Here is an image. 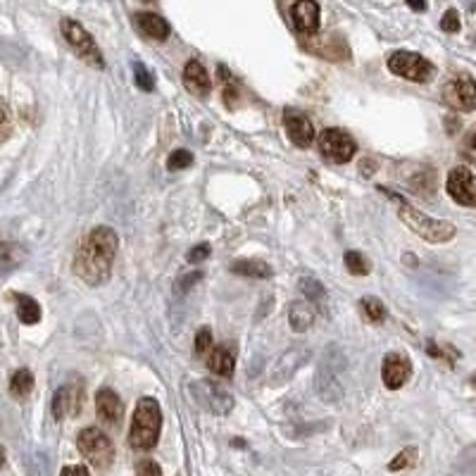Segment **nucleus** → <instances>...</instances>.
<instances>
[{
    "label": "nucleus",
    "instance_id": "25",
    "mask_svg": "<svg viewBox=\"0 0 476 476\" xmlns=\"http://www.w3.org/2000/svg\"><path fill=\"white\" fill-rule=\"evenodd\" d=\"M343 262H345V269H348L353 277H367L369 274V260H367L362 252H357V250H348L343 255Z\"/></svg>",
    "mask_w": 476,
    "mask_h": 476
},
{
    "label": "nucleus",
    "instance_id": "30",
    "mask_svg": "<svg viewBox=\"0 0 476 476\" xmlns=\"http://www.w3.org/2000/svg\"><path fill=\"white\" fill-rule=\"evenodd\" d=\"M133 79H136V86L141 91H153L155 89V79H153V74L146 69V67L141 65V62H133Z\"/></svg>",
    "mask_w": 476,
    "mask_h": 476
},
{
    "label": "nucleus",
    "instance_id": "7",
    "mask_svg": "<svg viewBox=\"0 0 476 476\" xmlns=\"http://www.w3.org/2000/svg\"><path fill=\"white\" fill-rule=\"evenodd\" d=\"M188 391L193 393V400L198 402L200 407H205L208 412H212V415L224 417V415H229L231 407H234V396H231L224 386L215 384V381H210V379L195 381V384L188 386Z\"/></svg>",
    "mask_w": 476,
    "mask_h": 476
},
{
    "label": "nucleus",
    "instance_id": "11",
    "mask_svg": "<svg viewBox=\"0 0 476 476\" xmlns=\"http://www.w3.org/2000/svg\"><path fill=\"white\" fill-rule=\"evenodd\" d=\"M312 350L307 348L305 343H298V345H291L288 350H283L281 355L274 360L272 369H269V384L279 386V384H286L293 374L310 360Z\"/></svg>",
    "mask_w": 476,
    "mask_h": 476
},
{
    "label": "nucleus",
    "instance_id": "33",
    "mask_svg": "<svg viewBox=\"0 0 476 476\" xmlns=\"http://www.w3.org/2000/svg\"><path fill=\"white\" fill-rule=\"evenodd\" d=\"M459 27H462V22H459L457 10L450 8L448 12L443 14V19H441V29H443V31H448V34H457Z\"/></svg>",
    "mask_w": 476,
    "mask_h": 476
},
{
    "label": "nucleus",
    "instance_id": "20",
    "mask_svg": "<svg viewBox=\"0 0 476 476\" xmlns=\"http://www.w3.org/2000/svg\"><path fill=\"white\" fill-rule=\"evenodd\" d=\"M288 322H291V329L296 331V334L307 331L314 322L312 303H305V300H296V303H291V310H288Z\"/></svg>",
    "mask_w": 476,
    "mask_h": 476
},
{
    "label": "nucleus",
    "instance_id": "32",
    "mask_svg": "<svg viewBox=\"0 0 476 476\" xmlns=\"http://www.w3.org/2000/svg\"><path fill=\"white\" fill-rule=\"evenodd\" d=\"M10 133H12V115H10V107L5 105V100L0 98V143L8 141Z\"/></svg>",
    "mask_w": 476,
    "mask_h": 476
},
{
    "label": "nucleus",
    "instance_id": "18",
    "mask_svg": "<svg viewBox=\"0 0 476 476\" xmlns=\"http://www.w3.org/2000/svg\"><path fill=\"white\" fill-rule=\"evenodd\" d=\"M96 412L105 424H117L122 419L124 405L112 388H100L96 396Z\"/></svg>",
    "mask_w": 476,
    "mask_h": 476
},
{
    "label": "nucleus",
    "instance_id": "35",
    "mask_svg": "<svg viewBox=\"0 0 476 476\" xmlns=\"http://www.w3.org/2000/svg\"><path fill=\"white\" fill-rule=\"evenodd\" d=\"M136 476H162V469L155 459H141L136 464Z\"/></svg>",
    "mask_w": 476,
    "mask_h": 476
},
{
    "label": "nucleus",
    "instance_id": "22",
    "mask_svg": "<svg viewBox=\"0 0 476 476\" xmlns=\"http://www.w3.org/2000/svg\"><path fill=\"white\" fill-rule=\"evenodd\" d=\"M229 269L234 274H241V277H252V279H269L272 277V267L262 260H234L229 265Z\"/></svg>",
    "mask_w": 476,
    "mask_h": 476
},
{
    "label": "nucleus",
    "instance_id": "39",
    "mask_svg": "<svg viewBox=\"0 0 476 476\" xmlns=\"http://www.w3.org/2000/svg\"><path fill=\"white\" fill-rule=\"evenodd\" d=\"M410 8L412 10H426V3H412Z\"/></svg>",
    "mask_w": 476,
    "mask_h": 476
},
{
    "label": "nucleus",
    "instance_id": "3",
    "mask_svg": "<svg viewBox=\"0 0 476 476\" xmlns=\"http://www.w3.org/2000/svg\"><path fill=\"white\" fill-rule=\"evenodd\" d=\"M393 200L400 203L398 205V217L405 221L407 229H412V234L424 238L426 243H448V241H453L455 234H457L455 224H450V221L433 219V217H429V215H424L422 210L412 208L407 200L398 198V195H393Z\"/></svg>",
    "mask_w": 476,
    "mask_h": 476
},
{
    "label": "nucleus",
    "instance_id": "16",
    "mask_svg": "<svg viewBox=\"0 0 476 476\" xmlns=\"http://www.w3.org/2000/svg\"><path fill=\"white\" fill-rule=\"evenodd\" d=\"M291 22L300 36H314L319 29V5L314 0H300L291 8Z\"/></svg>",
    "mask_w": 476,
    "mask_h": 476
},
{
    "label": "nucleus",
    "instance_id": "28",
    "mask_svg": "<svg viewBox=\"0 0 476 476\" xmlns=\"http://www.w3.org/2000/svg\"><path fill=\"white\" fill-rule=\"evenodd\" d=\"M417 455H419L417 448H405V450H400V453H398L396 457L391 459L388 469H391V472H402V469L415 467V464H417Z\"/></svg>",
    "mask_w": 476,
    "mask_h": 476
},
{
    "label": "nucleus",
    "instance_id": "26",
    "mask_svg": "<svg viewBox=\"0 0 476 476\" xmlns=\"http://www.w3.org/2000/svg\"><path fill=\"white\" fill-rule=\"evenodd\" d=\"M360 305H362V312L367 314V319H369V322H374V324L384 322V317H386V307H384V303H381L379 298L367 296V298H362V300H360Z\"/></svg>",
    "mask_w": 476,
    "mask_h": 476
},
{
    "label": "nucleus",
    "instance_id": "14",
    "mask_svg": "<svg viewBox=\"0 0 476 476\" xmlns=\"http://www.w3.org/2000/svg\"><path fill=\"white\" fill-rule=\"evenodd\" d=\"M283 127H286V133H288V138H291L293 146H298V148L312 146L314 127L300 110H291V107H286V110H283Z\"/></svg>",
    "mask_w": 476,
    "mask_h": 476
},
{
    "label": "nucleus",
    "instance_id": "9",
    "mask_svg": "<svg viewBox=\"0 0 476 476\" xmlns=\"http://www.w3.org/2000/svg\"><path fill=\"white\" fill-rule=\"evenodd\" d=\"M441 98L448 107L457 112H474L476 110V81L469 74H453L443 84Z\"/></svg>",
    "mask_w": 476,
    "mask_h": 476
},
{
    "label": "nucleus",
    "instance_id": "38",
    "mask_svg": "<svg viewBox=\"0 0 476 476\" xmlns=\"http://www.w3.org/2000/svg\"><path fill=\"white\" fill-rule=\"evenodd\" d=\"M200 277H203V272H193V274H188V277H186L184 281L179 283V291H188V288H191V283H195V281H198Z\"/></svg>",
    "mask_w": 476,
    "mask_h": 476
},
{
    "label": "nucleus",
    "instance_id": "27",
    "mask_svg": "<svg viewBox=\"0 0 476 476\" xmlns=\"http://www.w3.org/2000/svg\"><path fill=\"white\" fill-rule=\"evenodd\" d=\"M459 158L469 164H476V124L467 129V133L459 141Z\"/></svg>",
    "mask_w": 476,
    "mask_h": 476
},
{
    "label": "nucleus",
    "instance_id": "31",
    "mask_svg": "<svg viewBox=\"0 0 476 476\" xmlns=\"http://www.w3.org/2000/svg\"><path fill=\"white\" fill-rule=\"evenodd\" d=\"M300 288H303V293L310 298V303H312V300H322L324 298V286L312 277L300 279Z\"/></svg>",
    "mask_w": 476,
    "mask_h": 476
},
{
    "label": "nucleus",
    "instance_id": "23",
    "mask_svg": "<svg viewBox=\"0 0 476 476\" xmlns=\"http://www.w3.org/2000/svg\"><path fill=\"white\" fill-rule=\"evenodd\" d=\"M14 300H17V317L22 324H39L41 319V305L36 303L31 296H24V293H14Z\"/></svg>",
    "mask_w": 476,
    "mask_h": 476
},
{
    "label": "nucleus",
    "instance_id": "10",
    "mask_svg": "<svg viewBox=\"0 0 476 476\" xmlns=\"http://www.w3.org/2000/svg\"><path fill=\"white\" fill-rule=\"evenodd\" d=\"M300 48L307 53L317 55L329 62H345L350 60V45L340 34H322V36H303L300 39Z\"/></svg>",
    "mask_w": 476,
    "mask_h": 476
},
{
    "label": "nucleus",
    "instance_id": "4",
    "mask_svg": "<svg viewBox=\"0 0 476 476\" xmlns=\"http://www.w3.org/2000/svg\"><path fill=\"white\" fill-rule=\"evenodd\" d=\"M388 69L396 76L407 81H415V84H426L436 76V67L431 65L424 55L410 53V50H398L388 58Z\"/></svg>",
    "mask_w": 476,
    "mask_h": 476
},
{
    "label": "nucleus",
    "instance_id": "19",
    "mask_svg": "<svg viewBox=\"0 0 476 476\" xmlns=\"http://www.w3.org/2000/svg\"><path fill=\"white\" fill-rule=\"evenodd\" d=\"M136 27L150 41H167L169 31H172L167 24V19H162L158 12H138L136 14Z\"/></svg>",
    "mask_w": 476,
    "mask_h": 476
},
{
    "label": "nucleus",
    "instance_id": "40",
    "mask_svg": "<svg viewBox=\"0 0 476 476\" xmlns=\"http://www.w3.org/2000/svg\"><path fill=\"white\" fill-rule=\"evenodd\" d=\"M0 464H3V450H0Z\"/></svg>",
    "mask_w": 476,
    "mask_h": 476
},
{
    "label": "nucleus",
    "instance_id": "21",
    "mask_svg": "<svg viewBox=\"0 0 476 476\" xmlns=\"http://www.w3.org/2000/svg\"><path fill=\"white\" fill-rule=\"evenodd\" d=\"M208 369L215 376H224V379H229V376L234 374V355H231L226 348H215L210 355V360H208Z\"/></svg>",
    "mask_w": 476,
    "mask_h": 476
},
{
    "label": "nucleus",
    "instance_id": "17",
    "mask_svg": "<svg viewBox=\"0 0 476 476\" xmlns=\"http://www.w3.org/2000/svg\"><path fill=\"white\" fill-rule=\"evenodd\" d=\"M184 86L195 98H208L212 93V79L203 65L198 60H188L184 67Z\"/></svg>",
    "mask_w": 476,
    "mask_h": 476
},
{
    "label": "nucleus",
    "instance_id": "5",
    "mask_svg": "<svg viewBox=\"0 0 476 476\" xmlns=\"http://www.w3.org/2000/svg\"><path fill=\"white\" fill-rule=\"evenodd\" d=\"M60 29H62V36H65L67 45H69L81 60L89 62V65L96 67V69H102V67H105L100 48H98L96 41H93V36L81 27L79 22H74V19H62Z\"/></svg>",
    "mask_w": 476,
    "mask_h": 476
},
{
    "label": "nucleus",
    "instance_id": "13",
    "mask_svg": "<svg viewBox=\"0 0 476 476\" xmlns=\"http://www.w3.org/2000/svg\"><path fill=\"white\" fill-rule=\"evenodd\" d=\"M84 407V386L81 384H67L55 391L53 396V415L58 422L65 417H76Z\"/></svg>",
    "mask_w": 476,
    "mask_h": 476
},
{
    "label": "nucleus",
    "instance_id": "37",
    "mask_svg": "<svg viewBox=\"0 0 476 476\" xmlns=\"http://www.w3.org/2000/svg\"><path fill=\"white\" fill-rule=\"evenodd\" d=\"M60 476H89V469L84 464H69L60 472Z\"/></svg>",
    "mask_w": 476,
    "mask_h": 476
},
{
    "label": "nucleus",
    "instance_id": "12",
    "mask_svg": "<svg viewBox=\"0 0 476 476\" xmlns=\"http://www.w3.org/2000/svg\"><path fill=\"white\" fill-rule=\"evenodd\" d=\"M448 195L462 208H476V177L467 167L450 169L446 181Z\"/></svg>",
    "mask_w": 476,
    "mask_h": 476
},
{
    "label": "nucleus",
    "instance_id": "2",
    "mask_svg": "<svg viewBox=\"0 0 476 476\" xmlns=\"http://www.w3.org/2000/svg\"><path fill=\"white\" fill-rule=\"evenodd\" d=\"M162 431V410L155 398H141L133 410L131 429H129V446L133 450H153L158 446Z\"/></svg>",
    "mask_w": 476,
    "mask_h": 476
},
{
    "label": "nucleus",
    "instance_id": "1",
    "mask_svg": "<svg viewBox=\"0 0 476 476\" xmlns=\"http://www.w3.org/2000/svg\"><path fill=\"white\" fill-rule=\"evenodd\" d=\"M119 248V236L110 226H96L89 236L81 241L74 255V274L89 286H102L112 277V262H115Z\"/></svg>",
    "mask_w": 476,
    "mask_h": 476
},
{
    "label": "nucleus",
    "instance_id": "24",
    "mask_svg": "<svg viewBox=\"0 0 476 476\" xmlns=\"http://www.w3.org/2000/svg\"><path fill=\"white\" fill-rule=\"evenodd\" d=\"M34 391V374L29 369H17L10 379V393L14 398H27Z\"/></svg>",
    "mask_w": 476,
    "mask_h": 476
},
{
    "label": "nucleus",
    "instance_id": "34",
    "mask_svg": "<svg viewBox=\"0 0 476 476\" xmlns=\"http://www.w3.org/2000/svg\"><path fill=\"white\" fill-rule=\"evenodd\" d=\"M210 257V243H200V246L191 248L188 255H186V260L191 262V265H198V262L208 260Z\"/></svg>",
    "mask_w": 476,
    "mask_h": 476
},
{
    "label": "nucleus",
    "instance_id": "6",
    "mask_svg": "<svg viewBox=\"0 0 476 476\" xmlns=\"http://www.w3.org/2000/svg\"><path fill=\"white\" fill-rule=\"evenodd\" d=\"M76 446H79L81 455L98 469L110 467L112 459H115V446H112V441L96 426L84 429L79 433V438H76Z\"/></svg>",
    "mask_w": 476,
    "mask_h": 476
},
{
    "label": "nucleus",
    "instance_id": "8",
    "mask_svg": "<svg viewBox=\"0 0 476 476\" xmlns=\"http://www.w3.org/2000/svg\"><path fill=\"white\" fill-rule=\"evenodd\" d=\"M319 153H322L324 160L334 164H345L353 160V155L357 153V143L355 138L350 136L343 129H324L317 138Z\"/></svg>",
    "mask_w": 476,
    "mask_h": 476
},
{
    "label": "nucleus",
    "instance_id": "29",
    "mask_svg": "<svg viewBox=\"0 0 476 476\" xmlns=\"http://www.w3.org/2000/svg\"><path fill=\"white\" fill-rule=\"evenodd\" d=\"M191 164H193V153H188V150H184V148L174 150V153L167 158L169 172H181V169L191 167Z\"/></svg>",
    "mask_w": 476,
    "mask_h": 476
},
{
    "label": "nucleus",
    "instance_id": "36",
    "mask_svg": "<svg viewBox=\"0 0 476 476\" xmlns=\"http://www.w3.org/2000/svg\"><path fill=\"white\" fill-rule=\"evenodd\" d=\"M210 345H212V334H210V329L198 331V336H195V345H193L195 355H203L205 350H210Z\"/></svg>",
    "mask_w": 476,
    "mask_h": 476
},
{
    "label": "nucleus",
    "instance_id": "15",
    "mask_svg": "<svg viewBox=\"0 0 476 476\" xmlns=\"http://www.w3.org/2000/svg\"><path fill=\"white\" fill-rule=\"evenodd\" d=\"M412 376V362L410 357L400 353H388L384 357V367H381V379L384 386L391 391H398L400 386L407 384V379Z\"/></svg>",
    "mask_w": 476,
    "mask_h": 476
}]
</instances>
